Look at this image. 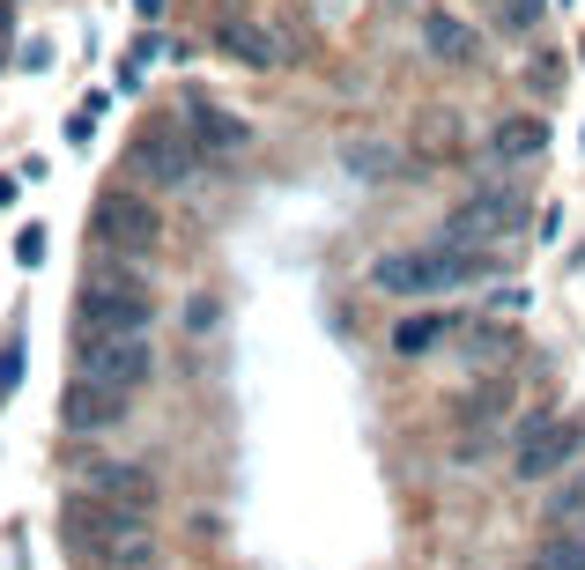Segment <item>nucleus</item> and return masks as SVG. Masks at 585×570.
I'll return each instance as SVG.
<instances>
[{
	"instance_id": "2eb2a0df",
	"label": "nucleus",
	"mask_w": 585,
	"mask_h": 570,
	"mask_svg": "<svg viewBox=\"0 0 585 570\" xmlns=\"http://www.w3.org/2000/svg\"><path fill=\"white\" fill-rule=\"evenodd\" d=\"M460 349H467V370H489V378H504V370H511V356H519V333H511V326H467Z\"/></svg>"
},
{
	"instance_id": "f3484780",
	"label": "nucleus",
	"mask_w": 585,
	"mask_h": 570,
	"mask_svg": "<svg viewBox=\"0 0 585 570\" xmlns=\"http://www.w3.org/2000/svg\"><path fill=\"white\" fill-rule=\"evenodd\" d=\"M534 570H585V533L548 527L542 541H534Z\"/></svg>"
},
{
	"instance_id": "aec40b11",
	"label": "nucleus",
	"mask_w": 585,
	"mask_h": 570,
	"mask_svg": "<svg viewBox=\"0 0 585 570\" xmlns=\"http://www.w3.org/2000/svg\"><path fill=\"white\" fill-rule=\"evenodd\" d=\"M453 141H460L453 112H430V126H422V149H430V156H453Z\"/></svg>"
},
{
	"instance_id": "7ed1b4c3",
	"label": "nucleus",
	"mask_w": 585,
	"mask_h": 570,
	"mask_svg": "<svg viewBox=\"0 0 585 570\" xmlns=\"http://www.w3.org/2000/svg\"><path fill=\"white\" fill-rule=\"evenodd\" d=\"M89 230H97L104 252H119V259H149L164 244V207L149 201V186H104Z\"/></svg>"
},
{
	"instance_id": "f8f14e48",
	"label": "nucleus",
	"mask_w": 585,
	"mask_h": 570,
	"mask_svg": "<svg viewBox=\"0 0 585 570\" xmlns=\"http://www.w3.org/2000/svg\"><path fill=\"white\" fill-rule=\"evenodd\" d=\"M422 45H430V60H437V67H474V60H482L474 23H460L453 8H422Z\"/></svg>"
},
{
	"instance_id": "b1692460",
	"label": "nucleus",
	"mask_w": 585,
	"mask_h": 570,
	"mask_svg": "<svg viewBox=\"0 0 585 570\" xmlns=\"http://www.w3.org/2000/svg\"><path fill=\"white\" fill-rule=\"evenodd\" d=\"M15 370H23V349H8V356H0V401H8V385H15Z\"/></svg>"
},
{
	"instance_id": "dca6fc26",
	"label": "nucleus",
	"mask_w": 585,
	"mask_h": 570,
	"mask_svg": "<svg viewBox=\"0 0 585 570\" xmlns=\"http://www.w3.org/2000/svg\"><path fill=\"white\" fill-rule=\"evenodd\" d=\"M453 333H460L453 319H437V312H416V319L393 326V356H408V364H416V356H437Z\"/></svg>"
},
{
	"instance_id": "6ab92c4d",
	"label": "nucleus",
	"mask_w": 585,
	"mask_h": 570,
	"mask_svg": "<svg viewBox=\"0 0 585 570\" xmlns=\"http://www.w3.org/2000/svg\"><path fill=\"white\" fill-rule=\"evenodd\" d=\"M341 163H348L356 178H393V170H400V149H385V141H348Z\"/></svg>"
},
{
	"instance_id": "1a4fd4ad",
	"label": "nucleus",
	"mask_w": 585,
	"mask_h": 570,
	"mask_svg": "<svg viewBox=\"0 0 585 570\" xmlns=\"http://www.w3.org/2000/svg\"><path fill=\"white\" fill-rule=\"evenodd\" d=\"M126 401H133V393H119V385H104V378H82V370H75V385L60 393V430H67V438H97V430L126 422Z\"/></svg>"
},
{
	"instance_id": "a211bd4d",
	"label": "nucleus",
	"mask_w": 585,
	"mask_h": 570,
	"mask_svg": "<svg viewBox=\"0 0 585 570\" xmlns=\"http://www.w3.org/2000/svg\"><path fill=\"white\" fill-rule=\"evenodd\" d=\"M504 415H511V385H504V378H482L460 401V422H504Z\"/></svg>"
},
{
	"instance_id": "39448f33",
	"label": "nucleus",
	"mask_w": 585,
	"mask_h": 570,
	"mask_svg": "<svg viewBox=\"0 0 585 570\" xmlns=\"http://www.w3.org/2000/svg\"><path fill=\"white\" fill-rule=\"evenodd\" d=\"M526 215H534V207H526V193H519L511 178H489V186H474V193L445 215V230H437V238H453V244H489V252H497V244H511L519 230H526Z\"/></svg>"
},
{
	"instance_id": "4468645a",
	"label": "nucleus",
	"mask_w": 585,
	"mask_h": 570,
	"mask_svg": "<svg viewBox=\"0 0 585 570\" xmlns=\"http://www.w3.org/2000/svg\"><path fill=\"white\" fill-rule=\"evenodd\" d=\"M542 149H548V119H534V112H519V119H504L497 134H489V163H504V170L534 163Z\"/></svg>"
},
{
	"instance_id": "ddd939ff",
	"label": "nucleus",
	"mask_w": 585,
	"mask_h": 570,
	"mask_svg": "<svg viewBox=\"0 0 585 570\" xmlns=\"http://www.w3.org/2000/svg\"><path fill=\"white\" fill-rule=\"evenodd\" d=\"M186 126H193V141H201V156L208 163H230L252 149V126L238 119V112H215V104H193L186 112Z\"/></svg>"
},
{
	"instance_id": "393cba45",
	"label": "nucleus",
	"mask_w": 585,
	"mask_h": 570,
	"mask_svg": "<svg viewBox=\"0 0 585 570\" xmlns=\"http://www.w3.org/2000/svg\"><path fill=\"white\" fill-rule=\"evenodd\" d=\"M133 8H141V15H149V23H156V15H164V0H133Z\"/></svg>"
},
{
	"instance_id": "0eeeda50",
	"label": "nucleus",
	"mask_w": 585,
	"mask_h": 570,
	"mask_svg": "<svg viewBox=\"0 0 585 570\" xmlns=\"http://www.w3.org/2000/svg\"><path fill=\"white\" fill-rule=\"evenodd\" d=\"M82 378H104V385H119V393H141V385L156 378L149 333H89L82 341Z\"/></svg>"
},
{
	"instance_id": "423d86ee",
	"label": "nucleus",
	"mask_w": 585,
	"mask_h": 570,
	"mask_svg": "<svg viewBox=\"0 0 585 570\" xmlns=\"http://www.w3.org/2000/svg\"><path fill=\"white\" fill-rule=\"evenodd\" d=\"M585 452V422L578 415H526L519 422V445H511V474L519 482H556L571 474Z\"/></svg>"
},
{
	"instance_id": "20e7f679",
	"label": "nucleus",
	"mask_w": 585,
	"mask_h": 570,
	"mask_svg": "<svg viewBox=\"0 0 585 570\" xmlns=\"http://www.w3.org/2000/svg\"><path fill=\"white\" fill-rule=\"evenodd\" d=\"M156 326V289L141 275H89L75 304V333H149Z\"/></svg>"
},
{
	"instance_id": "6e6552de",
	"label": "nucleus",
	"mask_w": 585,
	"mask_h": 570,
	"mask_svg": "<svg viewBox=\"0 0 585 570\" xmlns=\"http://www.w3.org/2000/svg\"><path fill=\"white\" fill-rule=\"evenodd\" d=\"M89 570H164V541H156V527H149V511H112V527H104V541L89 548Z\"/></svg>"
},
{
	"instance_id": "412c9836",
	"label": "nucleus",
	"mask_w": 585,
	"mask_h": 570,
	"mask_svg": "<svg viewBox=\"0 0 585 570\" xmlns=\"http://www.w3.org/2000/svg\"><path fill=\"white\" fill-rule=\"evenodd\" d=\"M542 15H548V0H504V30H519V38H526Z\"/></svg>"
},
{
	"instance_id": "f03ea898",
	"label": "nucleus",
	"mask_w": 585,
	"mask_h": 570,
	"mask_svg": "<svg viewBox=\"0 0 585 570\" xmlns=\"http://www.w3.org/2000/svg\"><path fill=\"white\" fill-rule=\"evenodd\" d=\"M201 163H208V156H201V141H193V126H186V119H156V126H141V134L126 141V178L156 186V193L193 186Z\"/></svg>"
},
{
	"instance_id": "5701e85b",
	"label": "nucleus",
	"mask_w": 585,
	"mask_h": 570,
	"mask_svg": "<svg viewBox=\"0 0 585 570\" xmlns=\"http://www.w3.org/2000/svg\"><path fill=\"white\" fill-rule=\"evenodd\" d=\"M15 259L38 267V259H44V230H23V238H15Z\"/></svg>"
},
{
	"instance_id": "f257e3e1",
	"label": "nucleus",
	"mask_w": 585,
	"mask_h": 570,
	"mask_svg": "<svg viewBox=\"0 0 585 570\" xmlns=\"http://www.w3.org/2000/svg\"><path fill=\"white\" fill-rule=\"evenodd\" d=\"M504 259L489 244H453V238H430V244H400V252H378L371 259V289L378 296H453V289L489 282Z\"/></svg>"
},
{
	"instance_id": "9d476101",
	"label": "nucleus",
	"mask_w": 585,
	"mask_h": 570,
	"mask_svg": "<svg viewBox=\"0 0 585 570\" xmlns=\"http://www.w3.org/2000/svg\"><path fill=\"white\" fill-rule=\"evenodd\" d=\"M89 496H104V504H126V511H156V474L141 467V459H89Z\"/></svg>"
},
{
	"instance_id": "4be33fe9",
	"label": "nucleus",
	"mask_w": 585,
	"mask_h": 570,
	"mask_svg": "<svg viewBox=\"0 0 585 570\" xmlns=\"http://www.w3.org/2000/svg\"><path fill=\"white\" fill-rule=\"evenodd\" d=\"M585 511V474L571 489H556V504H548V519H556V527H571V519H578Z\"/></svg>"
},
{
	"instance_id": "9b49d317",
	"label": "nucleus",
	"mask_w": 585,
	"mask_h": 570,
	"mask_svg": "<svg viewBox=\"0 0 585 570\" xmlns=\"http://www.w3.org/2000/svg\"><path fill=\"white\" fill-rule=\"evenodd\" d=\"M215 45H222L238 67H259V75L290 60V52H282V38H275L267 23H252V15H222V23H215Z\"/></svg>"
}]
</instances>
